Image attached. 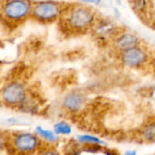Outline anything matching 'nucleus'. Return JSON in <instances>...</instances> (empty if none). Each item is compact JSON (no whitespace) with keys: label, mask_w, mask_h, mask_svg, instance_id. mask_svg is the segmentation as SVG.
<instances>
[{"label":"nucleus","mask_w":155,"mask_h":155,"mask_svg":"<svg viewBox=\"0 0 155 155\" xmlns=\"http://www.w3.org/2000/svg\"><path fill=\"white\" fill-rule=\"evenodd\" d=\"M35 134H37V136L41 139L45 141L48 143H55L59 141V135L55 134V132L53 130H47L43 128L42 126H37L35 129Z\"/></svg>","instance_id":"nucleus-10"},{"label":"nucleus","mask_w":155,"mask_h":155,"mask_svg":"<svg viewBox=\"0 0 155 155\" xmlns=\"http://www.w3.org/2000/svg\"><path fill=\"white\" fill-rule=\"evenodd\" d=\"M124 155H137V152L134 151V150H130V151H127L125 152Z\"/></svg>","instance_id":"nucleus-18"},{"label":"nucleus","mask_w":155,"mask_h":155,"mask_svg":"<svg viewBox=\"0 0 155 155\" xmlns=\"http://www.w3.org/2000/svg\"><path fill=\"white\" fill-rule=\"evenodd\" d=\"M33 2L30 0H5L2 2V17L8 22H22L31 16Z\"/></svg>","instance_id":"nucleus-3"},{"label":"nucleus","mask_w":155,"mask_h":155,"mask_svg":"<svg viewBox=\"0 0 155 155\" xmlns=\"http://www.w3.org/2000/svg\"><path fill=\"white\" fill-rule=\"evenodd\" d=\"M2 101L8 106H22L27 98L25 85L17 81L6 84L1 92Z\"/></svg>","instance_id":"nucleus-5"},{"label":"nucleus","mask_w":155,"mask_h":155,"mask_svg":"<svg viewBox=\"0 0 155 155\" xmlns=\"http://www.w3.org/2000/svg\"><path fill=\"white\" fill-rule=\"evenodd\" d=\"M130 5L137 13H144L149 9L151 2L150 0H130Z\"/></svg>","instance_id":"nucleus-14"},{"label":"nucleus","mask_w":155,"mask_h":155,"mask_svg":"<svg viewBox=\"0 0 155 155\" xmlns=\"http://www.w3.org/2000/svg\"><path fill=\"white\" fill-rule=\"evenodd\" d=\"M147 58V53L139 45L122 51L120 54V59L123 65L128 68H138L142 66L144 64Z\"/></svg>","instance_id":"nucleus-6"},{"label":"nucleus","mask_w":155,"mask_h":155,"mask_svg":"<svg viewBox=\"0 0 155 155\" xmlns=\"http://www.w3.org/2000/svg\"><path fill=\"white\" fill-rule=\"evenodd\" d=\"M38 155H60L57 151H55L54 149H44L42 151L39 152Z\"/></svg>","instance_id":"nucleus-16"},{"label":"nucleus","mask_w":155,"mask_h":155,"mask_svg":"<svg viewBox=\"0 0 155 155\" xmlns=\"http://www.w3.org/2000/svg\"><path fill=\"white\" fill-rule=\"evenodd\" d=\"M84 3H88V4H98L101 0H79Z\"/></svg>","instance_id":"nucleus-17"},{"label":"nucleus","mask_w":155,"mask_h":155,"mask_svg":"<svg viewBox=\"0 0 155 155\" xmlns=\"http://www.w3.org/2000/svg\"><path fill=\"white\" fill-rule=\"evenodd\" d=\"M41 139L37 134L19 132L15 134L10 140L12 150L17 155H31L35 153L40 147Z\"/></svg>","instance_id":"nucleus-4"},{"label":"nucleus","mask_w":155,"mask_h":155,"mask_svg":"<svg viewBox=\"0 0 155 155\" xmlns=\"http://www.w3.org/2000/svg\"><path fill=\"white\" fill-rule=\"evenodd\" d=\"M77 142L79 143H82L84 145L87 146H102L104 145L105 143L99 139L96 136L91 135V134H82L77 136Z\"/></svg>","instance_id":"nucleus-12"},{"label":"nucleus","mask_w":155,"mask_h":155,"mask_svg":"<svg viewBox=\"0 0 155 155\" xmlns=\"http://www.w3.org/2000/svg\"><path fill=\"white\" fill-rule=\"evenodd\" d=\"M5 124L7 125H26L30 124V122H27L26 119L20 117H11L5 120Z\"/></svg>","instance_id":"nucleus-15"},{"label":"nucleus","mask_w":155,"mask_h":155,"mask_svg":"<svg viewBox=\"0 0 155 155\" xmlns=\"http://www.w3.org/2000/svg\"><path fill=\"white\" fill-rule=\"evenodd\" d=\"M68 155H83V153L81 151H74V152L70 153Z\"/></svg>","instance_id":"nucleus-19"},{"label":"nucleus","mask_w":155,"mask_h":155,"mask_svg":"<svg viewBox=\"0 0 155 155\" xmlns=\"http://www.w3.org/2000/svg\"><path fill=\"white\" fill-rule=\"evenodd\" d=\"M141 137L143 141L150 143H155V121L147 123L141 130Z\"/></svg>","instance_id":"nucleus-11"},{"label":"nucleus","mask_w":155,"mask_h":155,"mask_svg":"<svg viewBox=\"0 0 155 155\" xmlns=\"http://www.w3.org/2000/svg\"><path fill=\"white\" fill-rule=\"evenodd\" d=\"M64 7L55 0H40L33 2L31 16L40 23H52L61 17Z\"/></svg>","instance_id":"nucleus-2"},{"label":"nucleus","mask_w":155,"mask_h":155,"mask_svg":"<svg viewBox=\"0 0 155 155\" xmlns=\"http://www.w3.org/2000/svg\"><path fill=\"white\" fill-rule=\"evenodd\" d=\"M139 43H140L139 37L135 34L131 32H123L117 34L114 38V47L120 52L138 46Z\"/></svg>","instance_id":"nucleus-7"},{"label":"nucleus","mask_w":155,"mask_h":155,"mask_svg":"<svg viewBox=\"0 0 155 155\" xmlns=\"http://www.w3.org/2000/svg\"><path fill=\"white\" fill-rule=\"evenodd\" d=\"M54 131L59 136H67L70 135L73 132L72 126L65 121H59L54 125Z\"/></svg>","instance_id":"nucleus-13"},{"label":"nucleus","mask_w":155,"mask_h":155,"mask_svg":"<svg viewBox=\"0 0 155 155\" xmlns=\"http://www.w3.org/2000/svg\"><path fill=\"white\" fill-rule=\"evenodd\" d=\"M94 28L95 29V33L97 36L103 38L112 36L116 31L115 25L109 20H103L100 22H96Z\"/></svg>","instance_id":"nucleus-9"},{"label":"nucleus","mask_w":155,"mask_h":155,"mask_svg":"<svg viewBox=\"0 0 155 155\" xmlns=\"http://www.w3.org/2000/svg\"><path fill=\"white\" fill-rule=\"evenodd\" d=\"M85 104V97L80 92L68 93L63 99V107L70 113H77Z\"/></svg>","instance_id":"nucleus-8"},{"label":"nucleus","mask_w":155,"mask_h":155,"mask_svg":"<svg viewBox=\"0 0 155 155\" xmlns=\"http://www.w3.org/2000/svg\"><path fill=\"white\" fill-rule=\"evenodd\" d=\"M63 15L64 16L65 25L75 32H83L93 28L97 22L95 12L91 7L84 5H74L64 9Z\"/></svg>","instance_id":"nucleus-1"}]
</instances>
